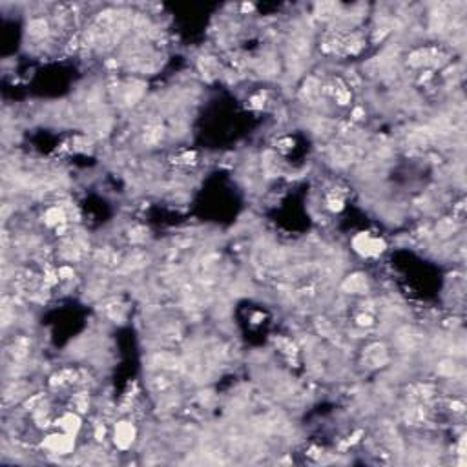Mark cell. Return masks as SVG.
I'll list each match as a JSON object with an SVG mask.
<instances>
[{
    "label": "cell",
    "mask_w": 467,
    "mask_h": 467,
    "mask_svg": "<svg viewBox=\"0 0 467 467\" xmlns=\"http://www.w3.org/2000/svg\"><path fill=\"white\" fill-rule=\"evenodd\" d=\"M132 440H133V427L124 422V423H121V425L117 427L115 442L121 447H126L128 444H132Z\"/></svg>",
    "instance_id": "1"
},
{
    "label": "cell",
    "mask_w": 467,
    "mask_h": 467,
    "mask_svg": "<svg viewBox=\"0 0 467 467\" xmlns=\"http://www.w3.org/2000/svg\"><path fill=\"white\" fill-rule=\"evenodd\" d=\"M71 445H73V442L69 436H51V440L47 442V447H51L53 451H59V453H68Z\"/></svg>",
    "instance_id": "2"
},
{
    "label": "cell",
    "mask_w": 467,
    "mask_h": 467,
    "mask_svg": "<svg viewBox=\"0 0 467 467\" xmlns=\"http://www.w3.org/2000/svg\"><path fill=\"white\" fill-rule=\"evenodd\" d=\"M345 287L351 292H363L367 289V283H365V279H363V276H352V278L347 281Z\"/></svg>",
    "instance_id": "3"
},
{
    "label": "cell",
    "mask_w": 467,
    "mask_h": 467,
    "mask_svg": "<svg viewBox=\"0 0 467 467\" xmlns=\"http://www.w3.org/2000/svg\"><path fill=\"white\" fill-rule=\"evenodd\" d=\"M61 425H62V429H66L68 433H75V431L79 429V425H81V423H79V418H77V416H73V414H68V416H64V418H62Z\"/></svg>",
    "instance_id": "4"
}]
</instances>
